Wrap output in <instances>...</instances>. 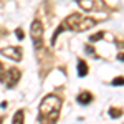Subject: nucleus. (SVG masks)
Returning a JSON list of instances; mask_svg holds the SVG:
<instances>
[{
	"instance_id": "obj_1",
	"label": "nucleus",
	"mask_w": 124,
	"mask_h": 124,
	"mask_svg": "<svg viewBox=\"0 0 124 124\" xmlns=\"http://www.w3.org/2000/svg\"><path fill=\"white\" fill-rule=\"evenodd\" d=\"M96 23H98V22H96L94 18H91V17H83L81 13H71V15L66 17V18L60 23V27L53 31L51 45H55V43H56V38L60 37V33H63V31H66V30L81 33V31H86V30H91L93 27H96Z\"/></svg>"
},
{
	"instance_id": "obj_2",
	"label": "nucleus",
	"mask_w": 124,
	"mask_h": 124,
	"mask_svg": "<svg viewBox=\"0 0 124 124\" xmlns=\"http://www.w3.org/2000/svg\"><path fill=\"white\" fill-rule=\"evenodd\" d=\"M61 109V98L56 94H46L40 103V121L53 124L58 119Z\"/></svg>"
},
{
	"instance_id": "obj_3",
	"label": "nucleus",
	"mask_w": 124,
	"mask_h": 124,
	"mask_svg": "<svg viewBox=\"0 0 124 124\" xmlns=\"http://www.w3.org/2000/svg\"><path fill=\"white\" fill-rule=\"evenodd\" d=\"M43 33H45L43 23L38 18H35L31 27H30V35H31V40H33L35 50H41V46H43Z\"/></svg>"
},
{
	"instance_id": "obj_4",
	"label": "nucleus",
	"mask_w": 124,
	"mask_h": 124,
	"mask_svg": "<svg viewBox=\"0 0 124 124\" xmlns=\"http://www.w3.org/2000/svg\"><path fill=\"white\" fill-rule=\"evenodd\" d=\"M76 3L85 12H106L108 10L103 0H76Z\"/></svg>"
},
{
	"instance_id": "obj_5",
	"label": "nucleus",
	"mask_w": 124,
	"mask_h": 124,
	"mask_svg": "<svg viewBox=\"0 0 124 124\" xmlns=\"http://www.w3.org/2000/svg\"><path fill=\"white\" fill-rule=\"evenodd\" d=\"M20 76H22V71H20L17 66H12L5 71V76H3V83L8 89H13L17 83L20 81Z\"/></svg>"
},
{
	"instance_id": "obj_6",
	"label": "nucleus",
	"mask_w": 124,
	"mask_h": 124,
	"mask_svg": "<svg viewBox=\"0 0 124 124\" xmlns=\"http://www.w3.org/2000/svg\"><path fill=\"white\" fill-rule=\"evenodd\" d=\"M0 53H2L5 58H10V60H13V61H20V60L23 58V51H22V48H20V46L2 48V50H0Z\"/></svg>"
},
{
	"instance_id": "obj_7",
	"label": "nucleus",
	"mask_w": 124,
	"mask_h": 124,
	"mask_svg": "<svg viewBox=\"0 0 124 124\" xmlns=\"http://www.w3.org/2000/svg\"><path fill=\"white\" fill-rule=\"evenodd\" d=\"M76 101L79 103V104H89L91 101H93V94L89 93V91H83V93H79V94L76 96Z\"/></svg>"
},
{
	"instance_id": "obj_8",
	"label": "nucleus",
	"mask_w": 124,
	"mask_h": 124,
	"mask_svg": "<svg viewBox=\"0 0 124 124\" xmlns=\"http://www.w3.org/2000/svg\"><path fill=\"white\" fill-rule=\"evenodd\" d=\"M88 71H89L88 63L83 61V60H78V76H79V78H85L86 75H88Z\"/></svg>"
},
{
	"instance_id": "obj_9",
	"label": "nucleus",
	"mask_w": 124,
	"mask_h": 124,
	"mask_svg": "<svg viewBox=\"0 0 124 124\" xmlns=\"http://www.w3.org/2000/svg\"><path fill=\"white\" fill-rule=\"evenodd\" d=\"M23 123H25V111H23V109H18V111L13 114L12 124H23Z\"/></svg>"
},
{
	"instance_id": "obj_10",
	"label": "nucleus",
	"mask_w": 124,
	"mask_h": 124,
	"mask_svg": "<svg viewBox=\"0 0 124 124\" xmlns=\"http://www.w3.org/2000/svg\"><path fill=\"white\" fill-rule=\"evenodd\" d=\"M109 116L114 117V119H117V117L123 116V109H119V108H109Z\"/></svg>"
},
{
	"instance_id": "obj_11",
	"label": "nucleus",
	"mask_w": 124,
	"mask_h": 124,
	"mask_svg": "<svg viewBox=\"0 0 124 124\" xmlns=\"http://www.w3.org/2000/svg\"><path fill=\"white\" fill-rule=\"evenodd\" d=\"M104 31H98V33H94V35H91V37H89V41H91V43H94V41H99V40H103L104 38Z\"/></svg>"
},
{
	"instance_id": "obj_12",
	"label": "nucleus",
	"mask_w": 124,
	"mask_h": 124,
	"mask_svg": "<svg viewBox=\"0 0 124 124\" xmlns=\"http://www.w3.org/2000/svg\"><path fill=\"white\" fill-rule=\"evenodd\" d=\"M111 85H113V86H124V76H117V78H114V79L111 81Z\"/></svg>"
},
{
	"instance_id": "obj_13",
	"label": "nucleus",
	"mask_w": 124,
	"mask_h": 124,
	"mask_svg": "<svg viewBox=\"0 0 124 124\" xmlns=\"http://www.w3.org/2000/svg\"><path fill=\"white\" fill-rule=\"evenodd\" d=\"M85 50H86V53H88V55H91V56H96V58H98V55H96V51H94V48L91 46V45H86Z\"/></svg>"
},
{
	"instance_id": "obj_14",
	"label": "nucleus",
	"mask_w": 124,
	"mask_h": 124,
	"mask_svg": "<svg viewBox=\"0 0 124 124\" xmlns=\"http://www.w3.org/2000/svg\"><path fill=\"white\" fill-rule=\"evenodd\" d=\"M15 35H17V38H18V40H23V38H25V33H23V30H22V28H17V30H15Z\"/></svg>"
},
{
	"instance_id": "obj_15",
	"label": "nucleus",
	"mask_w": 124,
	"mask_h": 124,
	"mask_svg": "<svg viewBox=\"0 0 124 124\" xmlns=\"http://www.w3.org/2000/svg\"><path fill=\"white\" fill-rule=\"evenodd\" d=\"M3 76H5V70H3V65L0 63V83H3Z\"/></svg>"
},
{
	"instance_id": "obj_16",
	"label": "nucleus",
	"mask_w": 124,
	"mask_h": 124,
	"mask_svg": "<svg viewBox=\"0 0 124 124\" xmlns=\"http://www.w3.org/2000/svg\"><path fill=\"white\" fill-rule=\"evenodd\" d=\"M117 60H119V61H124V53H123V51L117 53Z\"/></svg>"
},
{
	"instance_id": "obj_17",
	"label": "nucleus",
	"mask_w": 124,
	"mask_h": 124,
	"mask_svg": "<svg viewBox=\"0 0 124 124\" xmlns=\"http://www.w3.org/2000/svg\"><path fill=\"white\" fill-rule=\"evenodd\" d=\"M3 119H5V117H3V116H0V124L3 123Z\"/></svg>"
}]
</instances>
